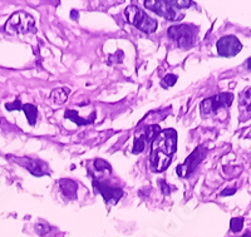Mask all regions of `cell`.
Returning a JSON list of instances; mask_svg holds the SVG:
<instances>
[{
  "mask_svg": "<svg viewBox=\"0 0 251 237\" xmlns=\"http://www.w3.org/2000/svg\"><path fill=\"white\" fill-rule=\"evenodd\" d=\"M160 132L161 129L157 124H152V126L147 127L146 132H143V133H141L138 137L134 138V144L133 149H132V153H141V152L146 148V144H147L150 141H153L154 137H156Z\"/></svg>",
  "mask_w": 251,
  "mask_h": 237,
  "instance_id": "10",
  "label": "cell"
},
{
  "mask_svg": "<svg viewBox=\"0 0 251 237\" xmlns=\"http://www.w3.org/2000/svg\"><path fill=\"white\" fill-rule=\"evenodd\" d=\"M248 68L251 69V58L248 60Z\"/></svg>",
  "mask_w": 251,
  "mask_h": 237,
  "instance_id": "24",
  "label": "cell"
},
{
  "mask_svg": "<svg viewBox=\"0 0 251 237\" xmlns=\"http://www.w3.org/2000/svg\"><path fill=\"white\" fill-rule=\"evenodd\" d=\"M64 117L69 118V119H71L72 122L77 123L78 126H86V124H91V123H93L94 113H93V115H92V117L89 118V119H84V118H80L79 116H78L77 112H75V111H67L66 115H64Z\"/></svg>",
  "mask_w": 251,
  "mask_h": 237,
  "instance_id": "16",
  "label": "cell"
},
{
  "mask_svg": "<svg viewBox=\"0 0 251 237\" xmlns=\"http://www.w3.org/2000/svg\"><path fill=\"white\" fill-rule=\"evenodd\" d=\"M234 95L232 93H220L214 97L206 98L201 102V113L203 117H208L211 115H217L221 109H227L234 102Z\"/></svg>",
  "mask_w": 251,
  "mask_h": 237,
  "instance_id": "6",
  "label": "cell"
},
{
  "mask_svg": "<svg viewBox=\"0 0 251 237\" xmlns=\"http://www.w3.org/2000/svg\"><path fill=\"white\" fill-rule=\"evenodd\" d=\"M68 95H69V88H57L54 91L51 92V95H50V99L51 102L54 103V104H63V103H66V100L68 99Z\"/></svg>",
  "mask_w": 251,
  "mask_h": 237,
  "instance_id": "14",
  "label": "cell"
},
{
  "mask_svg": "<svg viewBox=\"0 0 251 237\" xmlns=\"http://www.w3.org/2000/svg\"><path fill=\"white\" fill-rule=\"evenodd\" d=\"M125 18L128 23H131L132 25L142 30L143 33H147V34L156 32L157 26H158L156 20L146 14L137 5L127 6L125 10Z\"/></svg>",
  "mask_w": 251,
  "mask_h": 237,
  "instance_id": "3",
  "label": "cell"
},
{
  "mask_svg": "<svg viewBox=\"0 0 251 237\" xmlns=\"http://www.w3.org/2000/svg\"><path fill=\"white\" fill-rule=\"evenodd\" d=\"M20 109L25 113L29 124H30V126H34L35 122H37V115H38L37 107L33 106V104H22Z\"/></svg>",
  "mask_w": 251,
  "mask_h": 237,
  "instance_id": "15",
  "label": "cell"
},
{
  "mask_svg": "<svg viewBox=\"0 0 251 237\" xmlns=\"http://www.w3.org/2000/svg\"><path fill=\"white\" fill-rule=\"evenodd\" d=\"M161 183V187H162V193L163 194H169L170 193V187L169 185L165 182V181H160Z\"/></svg>",
  "mask_w": 251,
  "mask_h": 237,
  "instance_id": "21",
  "label": "cell"
},
{
  "mask_svg": "<svg viewBox=\"0 0 251 237\" xmlns=\"http://www.w3.org/2000/svg\"><path fill=\"white\" fill-rule=\"evenodd\" d=\"M167 35L180 48L188 49L194 46L196 40V28L187 24H178V25L170 26Z\"/></svg>",
  "mask_w": 251,
  "mask_h": 237,
  "instance_id": "5",
  "label": "cell"
},
{
  "mask_svg": "<svg viewBox=\"0 0 251 237\" xmlns=\"http://www.w3.org/2000/svg\"><path fill=\"white\" fill-rule=\"evenodd\" d=\"M24 161V163H20V165H24L25 168L30 172L31 174L34 176H43V174H49V169L47 163L42 162V161H35L30 160V158H25V160H20Z\"/></svg>",
  "mask_w": 251,
  "mask_h": 237,
  "instance_id": "12",
  "label": "cell"
},
{
  "mask_svg": "<svg viewBox=\"0 0 251 237\" xmlns=\"http://www.w3.org/2000/svg\"><path fill=\"white\" fill-rule=\"evenodd\" d=\"M205 156L206 149L203 148L202 146H199L191 154H190V156H188V158L182 163V165H178V166H177V174H178L180 177H188L190 174L194 173L196 167L199 166V163L205 158Z\"/></svg>",
  "mask_w": 251,
  "mask_h": 237,
  "instance_id": "7",
  "label": "cell"
},
{
  "mask_svg": "<svg viewBox=\"0 0 251 237\" xmlns=\"http://www.w3.org/2000/svg\"><path fill=\"white\" fill-rule=\"evenodd\" d=\"M35 230H37V232L40 235V236H44V235L48 234L50 227L47 225H42V223H39V225L35 226Z\"/></svg>",
  "mask_w": 251,
  "mask_h": 237,
  "instance_id": "20",
  "label": "cell"
},
{
  "mask_svg": "<svg viewBox=\"0 0 251 237\" xmlns=\"http://www.w3.org/2000/svg\"><path fill=\"white\" fill-rule=\"evenodd\" d=\"M94 166H96V169L97 171H108L111 172L112 168L111 166L108 165V162H106V161H103V160H96L94 161Z\"/></svg>",
  "mask_w": 251,
  "mask_h": 237,
  "instance_id": "19",
  "label": "cell"
},
{
  "mask_svg": "<svg viewBox=\"0 0 251 237\" xmlns=\"http://www.w3.org/2000/svg\"><path fill=\"white\" fill-rule=\"evenodd\" d=\"M92 185H93V189L96 193L102 194L103 200L106 201L107 203H117L118 201L122 198L123 191L121 189H117V187H112L109 186L108 183L102 182L98 178H93L92 180Z\"/></svg>",
  "mask_w": 251,
  "mask_h": 237,
  "instance_id": "8",
  "label": "cell"
},
{
  "mask_svg": "<svg viewBox=\"0 0 251 237\" xmlns=\"http://www.w3.org/2000/svg\"><path fill=\"white\" fill-rule=\"evenodd\" d=\"M232 232H240L244 227V218L243 217H234L230 222Z\"/></svg>",
  "mask_w": 251,
  "mask_h": 237,
  "instance_id": "17",
  "label": "cell"
},
{
  "mask_svg": "<svg viewBox=\"0 0 251 237\" xmlns=\"http://www.w3.org/2000/svg\"><path fill=\"white\" fill-rule=\"evenodd\" d=\"M216 49L221 57H235L241 51L243 44L240 43V40L235 35H226L217 42Z\"/></svg>",
  "mask_w": 251,
  "mask_h": 237,
  "instance_id": "9",
  "label": "cell"
},
{
  "mask_svg": "<svg viewBox=\"0 0 251 237\" xmlns=\"http://www.w3.org/2000/svg\"><path fill=\"white\" fill-rule=\"evenodd\" d=\"M59 187L62 193L69 200L77 197V183L75 181L68 180V178H63L59 181Z\"/></svg>",
  "mask_w": 251,
  "mask_h": 237,
  "instance_id": "13",
  "label": "cell"
},
{
  "mask_svg": "<svg viewBox=\"0 0 251 237\" xmlns=\"http://www.w3.org/2000/svg\"><path fill=\"white\" fill-rule=\"evenodd\" d=\"M177 133L175 129L161 131L154 137L151 144V167L154 172L165 171L171 163L172 156L176 152Z\"/></svg>",
  "mask_w": 251,
  "mask_h": 237,
  "instance_id": "1",
  "label": "cell"
},
{
  "mask_svg": "<svg viewBox=\"0 0 251 237\" xmlns=\"http://www.w3.org/2000/svg\"><path fill=\"white\" fill-rule=\"evenodd\" d=\"M240 120H248L251 118V88L245 89L239 95Z\"/></svg>",
  "mask_w": 251,
  "mask_h": 237,
  "instance_id": "11",
  "label": "cell"
},
{
  "mask_svg": "<svg viewBox=\"0 0 251 237\" xmlns=\"http://www.w3.org/2000/svg\"><path fill=\"white\" fill-rule=\"evenodd\" d=\"M241 237H251V232H250V231L246 232V234L243 235V236H241Z\"/></svg>",
  "mask_w": 251,
  "mask_h": 237,
  "instance_id": "23",
  "label": "cell"
},
{
  "mask_svg": "<svg viewBox=\"0 0 251 237\" xmlns=\"http://www.w3.org/2000/svg\"><path fill=\"white\" fill-rule=\"evenodd\" d=\"M146 9H150L160 17L165 18L172 22H178L183 19L185 14L181 13L180 9L190 8L194 5V1L191 0H146L145 3Z\"/></svg>",
  "mask_w": 251,
  "mask_h": 237,
  "instance_id": "2",
  "label": "cell"
},
{
  "mask_svg": "<svg viewBox=\"0 0 251 237\" xmlns=\"http://www.w3.org/2000/svg\"><path fill=\"white\" fill-rule=\"evenodd\" d=\"M235 192H236V190H235V189L225 190V191H223V193H221V194H223V196H226V194H227V196H228V194H232V193H235Z\"/></svg>",
  "mask_w": 251,
  "mask_h": 237,
  "instance_id": "22",
  "label": "cell"
},
{
  "mask_svg": "<svg viewBox=\"0 0 251 237\" xmlns=\"http://www.w3.org/2000/svg\"><path fill=\"white\" fill-rule=\"evenodd\" d=\"M35 24L34 18L25 12H17L6 20L4 30L10 35L25 34L29 30H33Z\"/></svg>",
  "mask_w": 251,
  "mask_h": 237,
  "instance_id": "4",
  "label": "cell"
},
{
  "mask_svg": "<svg viewBox=\"0 0 251 237\" xmlns=\"http://www.w3.org/2000/svg\"><path fill=\"white\" fill-rule=\"evenodd\" d=\"M176 82H177V75L167 74L162 80H161V86H162L163 88H170V87L175 86Z\"/></svg>",
  "mask_w": 251,
  "mask_h": 237,
  "instance_id": "18",
  "label": "cell"
}]
</instances>
